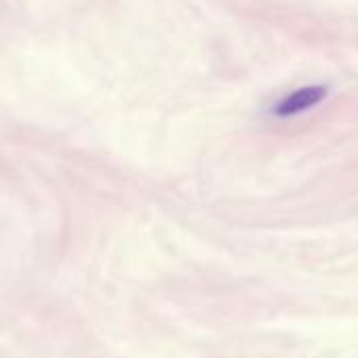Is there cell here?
I'll return each instance as SVG.
<instances>
[{
	"mask_svg": "<svg viewBox=\"0 0 358 358\" xmlns=\"http://www.w3.org/2000/svg\"><path fill=\"white\" fill-rule=\"evenodd\" d=\"M327 96V88L325 86H308V88H300L292 94H287L285 99H281V103L275 107V113L279 117H289L296 113H302L319 103H323Z\"/></svg>",
	"mask_w": 358,
	"mask_h": 358,
	"instance_id": "cell-1",
	"label": "cell"
}]
</instances>
